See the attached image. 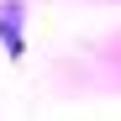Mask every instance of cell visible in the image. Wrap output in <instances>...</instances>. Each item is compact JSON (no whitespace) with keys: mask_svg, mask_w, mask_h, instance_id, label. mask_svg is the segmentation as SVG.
Returning a JSON list of instances; mask_svg holds the SVG:
<instances>
[{"mask_svg":"<svg viewBox=\"0 0 121 121\" xmlns=\"http://www.w3.org/2000/svg\"><path fill=\"white\" fill-rule=\"evenodd\" d=\"M0 37H5L11 53H21V0H5L0 5Z\"/></svg>","mask_w":121,"mask_h":121,"instance_id":"6da1fadb","label":"cell"}]
</instances>
